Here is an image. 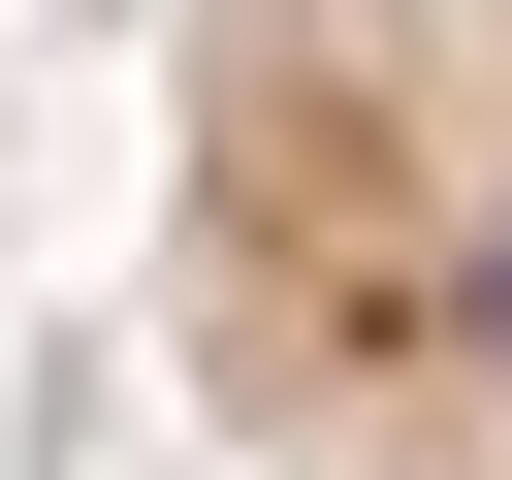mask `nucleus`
I'll return each instance as SVG.
<instances>
[{
    "instance_id": "1",
    "label": "nucleus",
    "mask_w": 512,
    "mask_h": 480,
    "mask_svg": "<svg viewBox=\"0 0 512 480\" xmlns=\"http://www.w3.org/2000/svg\"><path fill=\"white\" fill-rule=\"evenodd\" d=\"M160 320L224 480H512V0H224L160 96Z\"/></svg>"
}]
</instances>
